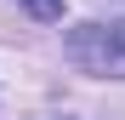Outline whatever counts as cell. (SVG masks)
<instances>
[{
	"label": "cell",
	"mask_w": 125,
	"mask_h": 120,
	"mask_svg": "<svg viewBox=\"0 0 125 120\" xmlns=\"http://www.w3.org/2000/svg\"><path fill=\"white\" fill-rule=\"evenodd\" d=\"M23 6L40 17V23H57V17H62V0H23Z\"/></svg>",
	"instance_id": "obj_2"
},
{
	"label": "cell",
	"mask_w": 125,
	"mask_h": 120,
	"mask_svg": "<svg viewBox=\"0 0 125 120\" xmlns=\"http://www.w3.org/2000/svg\"><path fill=\"white\" fill-rule=\"evenodd\" d=\"M62 52L97 80H125V23H80L62 34Z\"/></svg>",
	"instance_id": "obj_1"
}]
</instances>
